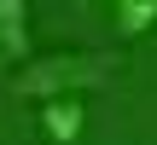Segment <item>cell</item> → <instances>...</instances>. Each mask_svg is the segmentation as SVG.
<instances>
[{
  "instance_id": "obj_4",
  "label": "cell",
  "mask_w": 157,
  "mask_h": 145,
  "mask_svg": "<svg viewBox=\"0 0 157 145\" xmlns=\"http://www.w3.org/2000/svg\"><path fill=\"white\" fill-rule=\"evenodd\" d=\"M151 6H157V0H151Z\"/></svg>"
},
{
  "instance_id": "obj_3",
  "label": "cell",
  "mask_w": 157,
  "mask_h": 145,
  "mask_svg": "<svg viewBox=\"0 0 157 145\" xmlns=\"http://www.w3.org/2000/svg\"><path fill=\"white\" fill-rule=\"evenodd\" d=\"M0 52L29 58V0H0Z\"/></svg>"
},
{
  "instance_id": "obj_2",
  "label": "cell",
  "mask_w": 157,
  "mask_h": 145,
  "mask_svg": "<svg viewBox=\"0 0 157 145\" xmlns=\"http://www.w3.org/2000/svg\"><path fill=\"white\" fill-rule=\"evenodd\" d=\"M82 122H87L82 93H52V99H41V128H47L52 145H76L82 139Z\"/></svg>"
},
{
  "instance_id": "obj_1",
  "label": "cell",
  "mask_w": 157,
  "mask_h": 145,
  "mask_svg": "<svg viewBox=\"0 0 157 145\" xmlns=\"http://www.w3.org/2000/svg\"><path fill=\"white\" fill-rule=\"evenodd\" d=\"M117 70V58L105 52H47V58H29L17 76H12V93L17 99H52V93H93L105 87Z\"/></svg>"
}]
</instances>
